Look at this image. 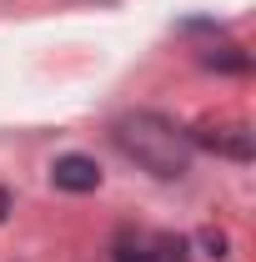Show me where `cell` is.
Listing matches in <instances>:
<instances>
[{
    "mask_svg": "<svg viewBox=\"0 0 256 262\" xmlns=\"http://www.w3.org/2000/svg\"><path fill=\"white\" fill-rule=\"evenodd\" d=\"M50 187L56 192H96L100 187V166L96 157H81V151H65V157H56L50 162Z\"/></svg>",
    "mask_w": 256,
    "mask_h": 262,
    "instance_id": "cell-2",
    "label": "cell"
},
{
    "mask_svg": "<svg viewBox=\"0 0 256 262\" xmlns=\"http://www.w3.org/2000/svg\"><path fill=\"white\" fill-rule=\"evenodd\" d=\"M191 146H211V151H226L236 162H251V131L246 126H206L191 136Z\"/></svg>",
    "mask_w": 256,
    "mask_h": 262,
    "instance_id": "cell-3",
    "label": "cell"
},
{
    "mask_svg": "<svg viewBox=\"0 0 256 262\" xmlns=\"http://www.w3.org/2000/svg\"><path fill=\"white\" fill-rule=\"evenodd\" d=\"M206 66H211V71H216V66H221V71H246V56H236V46H221V51L206 56Z\"/></svg>",
    "mask_w": 256,
    "mask_h": 262,
    "instance_id": "cell-4",
    "label": "cell"
},
{
    "mask_svg": "<svg viewBox=\"0 0 256 262\" xmlns=\"http://www.w3.org/2000/svg\"><path fill=\"white\" fill-rule=\"evenodd\" d=\"M116 262H156V252H146L141 242H126V237H121V242H116Z\"/></svg>",
    "mask_w": 256,
    "mask_h": 262,
    "instance_id": "cell-5",
    "label": "cell"
},
{
    "mask_svg": "<svg viewBox=\"0 0 256 262\" xmlns=\"http://www.w3.org/2000/svg\"><path fill=\"white\" fill-rule=\"evenodd\" d=\"M116 146H121V157L136 162L141 171H151L161 182H176V177H186L191 171V136L176 126L171 116H161V111H131L116 121Z\"/></svg>",
    "mask_w": 256,
    "mask_h": 262,
    "instance_id": "cell-1",
    "label": "cell"
},
{
    "mask_svg": "<svg viewBox=\"0 0 256 262\" xmlns=\"http://www.w3.org/2000/svg\"><path fill=\"white\" fill-rule=\"evenodd\" d=\"M5 212H10V192L0 187V222H5Z\"/></svg>",
    "mask_w": 256,
    "mask_h": 262,
    "instance_id": "cell-6",
    "label": "cell"
}]
</instances>
